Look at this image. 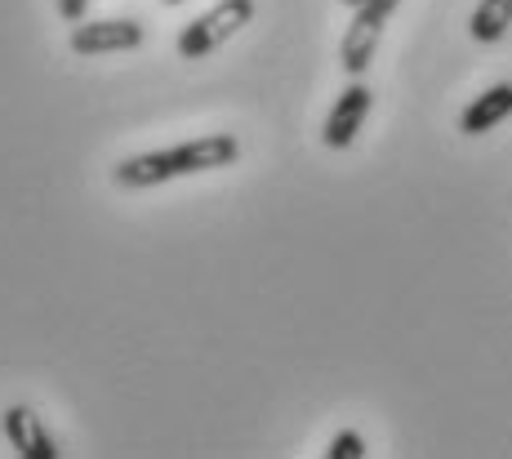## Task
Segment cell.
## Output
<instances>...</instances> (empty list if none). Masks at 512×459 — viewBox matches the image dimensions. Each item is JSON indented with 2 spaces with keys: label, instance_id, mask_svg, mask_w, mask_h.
Here are the masks:
<instances>
[{
  "label": "cell",
  "instance_id": "obj_1",
  "mask_svg": "<svg viewBox=\"0 0 512 459\" xmlns=\"http://www.w3.org/2000/svg\"><path fill=\"white\" fill-rule=\"evenodd\" d=\"M236 161H241V139L228 130H214L192 143H179V148L125 156L112 170V179L130 192H143V188H161V183H170V179H187V174L223 170V165H236Z\"/></svg>",
  "mask_w": 512,
  "mask_h": 459
},
{
  "label": "cell",
  "instance_id": "obj_2",
  "mask_svg": "<svg viewBox=\"0 0 512 459\" xmlns=\"http://www.w3.org/2000/svg\"><path fill=\"white\" fill-rule=\"evenodd\" d=\"M245 23H254V0H219L214 9H205L201 18L179 32V58H210L219 45H228Z\"/></svg>",
  "mask_w": 512,
  "mask_h": 459
},
{
  "label": "cell",
  "instance_id": "obj_3",
  "mask_svg": "<svg viewBox=\"0 0 512 459\" xmlns=\"http://www.w3.org/2000/svg\"><path fill=\"white\" fill-rule=\"evenodd\" d=\"M397 5L401 0H366V5H357V14H352L348 32H343V45H339V63L348 76H361L374 63L379 36H383V27H388V18L397 14Z\"/></svg>",
  "mask_w": 512,
  "mask_h": 459
},
{
  "label": "cell",
  "instance_id": "obj_4",
  "mask_svg": "<svg viewBox=\"0 0 512 459\" xmlns=\"http://www.w3.org/2000/svg\"><path fill=\"white\" fill-rule=\"evenodd\" d=\"M72 54L98 58V54H125L143 45V23L139 18H94V23H72Z\"/></svg>",
  "mask_w": 512,
  "mask_h": 459
},
{
  "label": "cell",
  "instance_id": "obj_5",
  "mask_svg": "<svg viewBox=\"0 0 512 459\" xmlns=\"http://www.w3.org/2000/svg\"><path fill=\"white\" fill-rule=\"evenodd\" d=\"M370 107H374V90L366 81H352L348 90L334 99L326 125H321V143L334 148V152L352 148V143H357V134H361V125L370 121Z\"/></svg>",
  "mask_w": 512,
  "mask_h": 459
},
{
  "label": "cell",
  "instance_id": "obj_6",
  "mask_svg": "<svg viewBox=\"0 0 512 459\" xmlns=\"http://www.w3.org/2000/svg\"><path fill=\"white\" fill-rule=\"evenodd\" d=\"M0 428H5L9 446H14L23 459H58L63 455L54 442V433L41 424V415H36L32 406H9L5 415H0Z\"/></svg>",
  "mask_w": 512,
  "mask_h": 459
},
{
  "label": "cell",
  "instance_id": "obj_7",
  "mask_svg": "<svg viewBox=\"0 0 512 459\" xmlns=\"http://www.w3.org/2000/svg\"><path fill=\"white\" fill-rule=\"evenodd\" d=\"M508 116H512V81H499V85H490L486 94H477V99L464 107L459 130H464L468 139H477V134H486V130H499Z\"/></svg>",
  "mask_w": 512,
  "mask_h": 459
},
{
  "label": "cell",
  "instance_id": "obj_8",
  "mask_svg": "<svg viewBox=\"0 0 512 459\" xmlns=\"http://www.w3.org/2000/svg\"><path fill=\"white\" fill-rule=\"evenodd\" d=\"M508 27H512V0H481V5L472 9V18H468V32H472V41L477 45L504 41Z\"/></svg>",
  "mask_w": 512,
  "mask_h": 459
},
{
  "label": "cell",
  "instance_id": "obj_9",
  "mask_svg": "<svg viewBox=\"0 0 512 459\" xmlns=\"http://www.w3.org/2000/svg\"><path fill=\"white\" fill-rule=\"evenodd\" d=\"M326 455H330V459H366V437H361L357 428H343V433L330 437Z\"/></svg>",
  "mask_w": 512,
  "mask_h": 459
},
{
  "label": "cell",
  "instance_id": "obj_10",
  "mask_svg": "<svg viewBox=\"0 0 512 459\" xmlns=\"http://www.w3.org/2000/svg\"><path fill=\"white\" fill-rule=\"evenodd\" d=\"M85 14H90V0H58V18L63 23H81Z\"/></svg>",
  "mask_w": 512,
  "mask_h": 459
},
{
  "label": "cell",
  "instance_id": "obj_11",
  "mask_svg": "<svg viewBox=\"0 0 512 459\" xmlns=\"http://www.w3.org/2000/svg\"><path fill=\"white\" fill-rule=\"evenodd\" d=\"M343 5H352V9H357V5H366V0H343Z\"/></svg>",
  "mask_w": 512,
  "mask_h": 459
},
{
  "label": "cell",
  "instance_id": "obj_12",
  "mask_svg": "<svg viewBox=\"0 0 512 459\" xmlns=\"http://www.w3.org/2000/svg\"><path fill=\"white\" fill-rule=\"evenodd\" d=\"M161 5H183V0H161Z\"/></svg>",
  "mask_w": 512,
  "mask_h": 459
}]
</instances>
